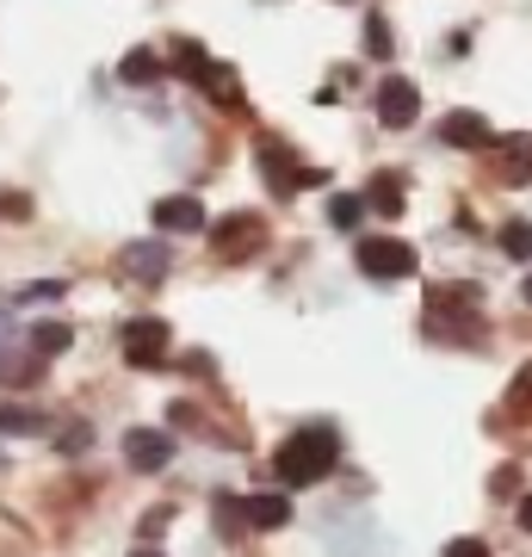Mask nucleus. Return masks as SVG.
<instances>
[{
  "instance_id": "nucleus-3",
  "label": "nucleus",
  "mask_w": 532,
  "mask_h": 557,
  "mask_svg": "<svg viewBox=\"0 0 532 557\" xmlns=\"http://www.w3.org/2000/svg\"><path fill=\"white\" fill-rule=\"evenodd\" d=\"M354 260H359V273L366 278H409L415 273V248L409 242H396V236H366L354 248Z\"/></svg>"
},
{
  "instance_id": "nucleus-6",
  "label": "nucleus",
  "mask_w": 532,
  "mask_h": 557,
  "mask_svg": "<svg viewBox=\"0 0 532 557\" xmlns=\"http://www.w3.org/2000/svg\"><path fill=\"white\" fill-rule=\"evenodd\" d=\"M168 267H174V248H168V242H124L119 248V273L131 278V285H161Z\"/></svg>"
},
{
  "instance_id": "nucleus-17",
  "label": "nucleus",
  "mask_w": 532,
  "mask_h": 557,
  "mask_svg": "<svg viewBox=\"0 0 532 557\" xmlns=\"http://www.w3.org/2000/svg\"><path fill=\"white\" fill-rule=\"evenodd\" d=\"M495 242H502V255H508V260H532V223L527 218L502 223V236H495Z\"/></svg>"
},
{
  "instance_id": "nucleus-27",
  "label": "nucleus",
  "mask_w": 532,
  "mask_h": 557,
  "mask_svg": "<svg viewBox=\"0 0 532 557\" xmlns=\"http://www.w3.org/2000/svg\"><path fill=\"white\" fill-rule=\"evenodd\" d=\"M168 520H174V508H149V515H143V533L156 539V533H161V527H168Z\"/></svg>"
},
{
  "instance_id": "nucleus-7",
  "label": "nucleus",
  "mask_w": 532,
  "mask_h": 557,
  "mask_svg": "<svg viewBox=\"0 0 532 557\" xmlns=\"http://www.w3.org/2000/svg\"><path fill=\"white\" fill-rule=\"evenodd\" d=\"M415 112H421V94H415V81H403V75L378 81V119H384V131H409Z\"/></svg>"
},
{
  "instance_id": "nucleus-33",
  "label": "nucleus",
  "mask_w": 532,
  "mask_h": 557,
  "mask_svg": "<svg viewBox=\"0 0 532 557\" xmlns=\"http://www.w3.org/2000/svg\"><path fill=\"white\" fill-rule=\"evenodd\" d=\"M137 557H161V552H149V545H143V552H137Z\"/></svg>"
},
{
  "instance_id": "nucleus-12",
  "label": "nucleus",
  "mask_w": 532,
  "mask_h": 557,
  "mask_svg": "<svg viewBox=\"0 0 532 557\" xmlns=\"http://www.w3.org/2000/svg\"><path fill=\"white\" fill-rule=\"evenodd\" d=\"M198 87H205V94H211L223 112H242V81H236V69H230V62H205Z\"/></svg>"
},
{
  "instance_id": "nucleus-13",
  "label": "nucleus",
  "mask_w": 532,
  "mask_h": 557,
  "mask_svg": "<svg viewBox=\"0 0 532 557\" xmlns=\"http://www.w3.org/2000/svg\"><path fill=\"white\" fill-rule=\"evenodd\" d=\"M359 205H372L378 218H403V205H409V199H403V174H378Z\"/></svg>"
},
{
  "instance_id": "nucleus-24",
  "label": "nucleus",
  "mask_w": 532,
  "mask_h": 557,
  "mask_svg": "<svg viewBox=\"0 0 532 557\" xmlns=\"http://www.w3.org/2000/svg\"><path fill=\"white\" fill-rule=\"evenodd\" d=\"M508 180H532V143H508Z\"/></svg>"
},
{
  "instance_id": "nucleus-21",
  "label": "nucleus",
  "mask_w": 532,
  "mask_h": 557,
  "mask_svg": "<svg viewBox=\"0 0 532 557\" xmlns=\"http://www.w3.org/2000/svg\"><path fill=\"white\" fill-rule=\"evenodd\" d=\"M205 62H211V57H205V50H198L193 38H180V44H174V69H180L186 81H198V75H205Z\"/></svg>"
},
{
  "instance_id": "nucleus-18",
  "label": "nucleus",
  "mask_w": 532,
  "mask_h": 557,
  "mask_svg": "<svg viewBox=\"0 0 532 557\" xmlns=\"http://www.w3.org/2000/svg\"><path fill=\"white\" fill-rule=\"evenodd\" d=\"M44 416L38 409H25V403H0V434H38Z\"/></svg>"
},
{
  "instance_id": "nucleus-31",
  "label": "nucleus",
  "mask_w": 532,
  "mask_h": 557,
  "mask_svg": "<svg viewBox=\"0 0 532 557\" xmlns=\"http://www.w3.org/2000/svg\"><path fill=\"white\" fill-rule=\"evenodd\" d=\"M7 335H13V322H7V310H0V347H7Z\"/></svg>"
},
{
  "instance_id": "nucleus-15",
  "label": "nucleus",
  "mask_w": 532,
  "mask_h": 557,
  "mask_svg": "<svg viewBox=\"0 0 532 557\" xmlns=\"http://www.w3.org/2000/svg\"><path fill=\"white\" fill-rule=\"evenodd\" d=\"M119 81H131V87H149V81H161V57H156V50H131V57L119 62Z\"/></svg>"
},
{
  "instance_id": "nucleus-14",
  "label": "nucleus",
  "mask_w": 532,
  "mask_h": 557,
  "mask_svg": "<svg viewBox=\"0 0 532 557\" xmlns=\"http://www.w3.org/2000/svg\"><path fill=\"white\" fill-rule=\"evenodd\" d=\"M69 341H75V329H69V322H38V329H32V354L57 359V354H69Z\"/></svg>"
},
{
  "instance_id": "nucleus-22",
  "label": "nucleus",
  "mask_w": 532,
  "mask_h": 557,
  "mask_svg": "<svg viewBox=\"0 0 532 557\" xmlns=\"http://www.w3.org/2000/svg\"><path fill=\"white\" fill-rule=\"evenodd\" d=\"M38 366H44V359H0V379L25 391V384H38Z\"/></svg>"
},
{
  "instance_id": "nucleus-5",
  "label": "nucleus",
  "mask_w": 532,
  "mask_h": 557,
  "mask_svg": "<svg viewBox=\"0 0 532 557\" xmlns=\"http://www.w3.org/2000/svg\"><path fill=\"white\" fill-rule=\"evenodd\" d=\"M211 248H218V260H248L255 248H267V223H260L255 211H230V218H218V230H211Z\"/></svg>"
},
{
  "instance_id": "nucleus-8",
  "label": "nucleus",
  "mask_w": 532,
  "mask_h": 557,
  "mask_svg": "<svg viewBox=\"0 0 532 557\" xmlns=\"http://www.w3.org/2000/svg\"><path fill=\"white\" fill-rule=\"evenodd\" d=\"M124 458H131L137 471H168L174 434H168V428H131V434H124Z\"/></svg>"
},
{
  "instance_id": "nucleus-16",
  "label": "nucleus",
  "mask_w": 532,
  "mask_h": 557,
  "mask_svg": "<svg viewBox=\"0 0 532 557\" xmlns=\"http://www.w3.org/2000/svg\"><path fill=\"white\" fill-rule=\"evenodd\" d=\"M211 520H218L223 539H242V533H248V520H242V496H230V490L211 502Z\"/></svg>"
},
{
  "instance_id": "nucleus-4",
  "label": "nucleus",
  "mask_w": 532,
  "mask_h": 557,
  "mask_svg": "<svg viewBox=\"0 0 532 557\" xmlns=\"http://www.w3.org/2000/svg\"><path fill=\"white\" fill-rule=\"evenodd\" d=\"M260 174L273 180L279 199H292V193H304V186H316V180H322V168H297V156L279 137H260Z\"/></svg>"
},
{
  "instance_id": "nucleus-20",
  "label": "nucleus",
  "mask_w": 532,
  "mask_h": 557,
  "mask_svg": "<svg viewBox=\"0 0 532 557\" xmlns=\"http://www.w3.org/2000/svg\"><path fill=\"white\" fill-rule=\"evenodd\" d=\"M359 218H366V205H359L354 193H335V199H329V223H335V230H354Z\"/></svg>"
},
{
  "instance_id": "nucleus-1",
  "label": "nucleus",
  "mask_w": 532,
  "mask_h": 557,
  "mask_svg": "<svg viewBox=\"0 0 532 557\" xmlns=\"http://www.w3.org/2000/svg\"><path fill=\"white\" fill-rule=\"evenodd\" d=\"M335 458H341V434L329 421H316V428H297V434L273 453V478L285 483V490H310V483H322L335 471Z\"/></svg>"
},
{
  "instance_id": "nucleus-30",
  "label": "nucleus",
  "mask_w": 532,
  "mask_h": 557,
  "mask_svg": "<svg viewBox=\"0 0 532 557\" xmlns=\"http://www.w3.org/2000/svg\"><path fill=\"white\" fill-rule=\"evenodd\" d=\"M520 527H527V533H532V496L520 502Z\"/></svg>"
},
{
  "instance_id": "nucleus-29",
  "label": "nucleus",
  "mask_w": 532,
  "mask_h": 557,
  "mask_svg": "<svg viewBox=\"0 0 532 557\" xmlns=\"http://www.w3.org/2000/svg\"><path fill=\"white\" fill-rule=\"evenodd\" d=\"M168 421H174V428H193L198 409H193V403H174V409H168Z\"/></svg>"
},
{
  "instance_id": "nucleus-19",
  "label": "nucleus",
  "mask_w": 532,
  "mask_h": 557,
  "mask_svg": "<svg viewBox=\"0 0 532 557\" xmlns=\"http://www.w3.org/2000/svg\"><path fill=\"white\" fill-rule=\"evenodd\" d=\"M366 57H396V44H391V20H384V13H372V20H366Z\"/></svg>"
},
{
  "instance_id": "nucleus-23",
  "label": "nucleus",
  "mask_w": 532,
  "mask_h": 557,
  "mask_svg": "<svg viewBox=\"0 0 532 557\" xmlns=\"http://www.w3.org/2000/svg\"><path fill=\"white\" fill-rule=\"evenodd\" d=\"M87 446H94V434H87L81 421H62V434H57V453L69 458V453H87Z\"/></svg>"
},
{
  "instance_id": "nucleus-25",
  "label": "nucleus",
  "mask_w": 532,
  "mask_h": 557,
  "mask_svg": "<svg viewBox=\"0 0 532 557\" xmlns=\"http://www.w3.org/2000/svg\"><path fill=\"white\" fill-rule=\"evenodd\" d=\"M508 403H514V409H532V359L520 366V372H514V391H508Z\"/></svg>"
},
{
  "instance_id": "nucleus-11",
  "label": "nucleus",
  "mask_w": 532,
  "mask_h": 557,
  "mask_svg": "<svg viewBox=\"0 0 532 557\" xmlns=\"http://www.w3.org/2000/svg\"><path fill=\"white\" fill-rule=\"evenodd\" d=\"M242 520H248V533H279V527H292V502L285 496H242Z\"/></svg>"
},
{
  "instance_id": "nucleus-2",
  "label": "nucleus",
  "mask_w": 532,
  "mask_h": 557,
  "mask_svg": "<svg viewBox=\"0 0 532 557\" xmlns=\"http://www.w3.org/2000/svg\"><path fill=\"white\" fill-rule=\"evenodd\" d=\"M119 341H124V359H131L137 372H156V366H168V347H174V335H168V322H161V317L124 322Z\"/></svg>"
},
{
  "instance_id": "nucleus-28",
  "label": "nucleus",
  "mask_w": 532,
  "mask_h": 557,
  "mask_svg": "<svg viewBox=\"0 0 532 557\" xmlns=\"http://www.w3.org/2000/svg\"><path fill=\"white\" fill-rule=\"evenodd\" d=\"M514 483H520V471H514V465H502V471H495V478H490V490H495V496H508Z\"/></svg>"
},
{
  "instance_id": "nucleus-9",
  "label": "nucleus",
  "mask_w": 532,
  "mask_h": 557,
  "mask_svg": "<svg viewBox=\"0 0 532 557\" xmlns=\"http://www.w3.org/2000/svg\"><path fill=\"white\" fill-rule=\"evenodd\" d=\"M156 230L193 236V230H211V223H205V205H198L193 193H168V199H156Z\"/></svg>"
},
{
  "instance_id": "nucleus-26",
  "label": "nucleus",
  "mask_w": 532,
  "mask_h": 557,
  "mask_svg": "<svg viewBox=\"0 0 532 557\" xmlns=\"http://www.w3.org/2000/svg\"><path fill=\"white\" fill-rule=\"evenodd\" d=\"M440 557H490V545H483V539H453Z\"/></svg>"
},
{
  "instance_id": "nucleus-32",
  "label": "nucleus",
  "mask_w": 532,
  "mask_h": 557,
  "mask_svg": "<svg viewBox=\"0 0 532 557\" xmlns=\"http://www.w3.org/2000/svg\"><path fill=\"white\" fill-rule=\"evenodd\" d=\"M520 292H527V304H532V278H527V285H520Z\"/></svg>"
},
{
  "instance_id": "nucleus-10",
  "label": "nucleus",
  "mask_w": 532,
  "mask_h": 557,
  "mask_svg": "<svg viewBox=\"0 0 532 557\" xmlns=\"http://www.w3.org/2000/svg\"><path fill=\"white\" fill-rule=\"evenodd\" d=\"M440 143H446V149H490L495 131H490L483 112H446V119H440Z\"/></svg>"
}]
</instances>
